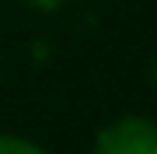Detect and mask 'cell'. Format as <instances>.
<instances>
[{
	"instance_id": "3",
	"label": "cell",
	"mask_w": 157,
	"mask_h": 154,
	"mask_svg": "<svg viewBox=\"0 0 157 154\" xmlns=\"http://www.w3.org/2000/svg\"><path fill=\"white\" fill-rule=\"evenodd\" d=\"M28 7H35V11H56L59 4H67V0H25Z\"/></svg>"
},
{
	"instance_id": "1",
	"label": "cell",
	"mask_w": 157,
	"mask_h": 154,
	"mask_svg": "<svg viewBox=\"0 0 157 154\" xmlns=\"http://www.w3.org/2000/svg\"><path fill=\"white\" fill-rule=\"evenodd\" d=\"M94 154H157V123L140 116L108 123L94 140Z\"/></svg>"
},
{
	"instance_id": "2",
	"label": "cell",
	"mask_w": 157,
	"mask_h": 154,
	"mask_svg": "<svg viewBox=\"0 0 157 154\" xmlns=\"http://www.w3.org/2000/svg\"><path fill=\"white\" fill-rule=\"evenodd\" d=\"M0 154H45L39 144L25 140V137H11V133H0Z\"/></svg>"
},
{
	"instance_id": "4",
	"label": "cell",
	"mask_w": 157,
	"mask_h": 154,
	"mask_svg": "<svg viewBox=\"0 0 157 154\" xmlns=\"http://www.w3.org/2000/svg\"><path fill=\"white\" fill-rule=\"evenodd\" d=\"M154 81H157V60H154Z\"/></svg>"
}]
</instances>
